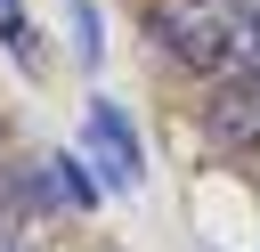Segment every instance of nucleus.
Segmentation results:
<instances>
[{"label": "nucleus", "mask_w": 260, "mask_h": 252, "mask_svg": "<svg viewBox=\"0 0 260 252\" xmlns=\"http://www.w3.org/2000/svg\"><path fill=\"white\" fill-rule=\"evenodd\" d=\"M211 138L219 146H252L260 138V57H244L236 73H219V89H211Z\"/></svg>", "instance_id": "f257e3e1"}, {"label": "nucleus", "mask_w": 260, "mask_h": 252, "mask_svg": "<svg viewBox=\"0 0 260 252\" xmlns=\"http://www.w3.org/2000/svg\"><path fill=\"white\" fill-rule=\"evenodd\" d=\"M89 146H98V163H106V179H122V187H138V130H130V114L114 106V98H98L89 106Z\"/></svg>", "instance_id": "f03ea898"}, {"label": "nucleus", "mask_w": 260, "mask_h": 252, "mask_svg": "<svg viewBox=\"0 0 260 252\" xmlns=\"http://www.w3.org/2000/svg\"><path fill=\"white\" fill-rule=\"evenodd\" d=\"M0 41H8V49L24 57V65L41 57V49H32V24H24V0H0Z\"/></svg>", "instance_id": "7ed1b4c3"}, {"label": "nucleus", "mask_w": 260, "mask_h": 252, "mask_svg": "<svg viewBox=\"0 0 260 252\" xmlns=\"http://www.w3.org/2000/svg\"><path fill=\"white\" fill-rule=\"evenodd\" d=\"M73 41H81V57L98 65V8H89V0H73Z\"/></svg>", "instance_id": "20e7f679"}]
</instances>
